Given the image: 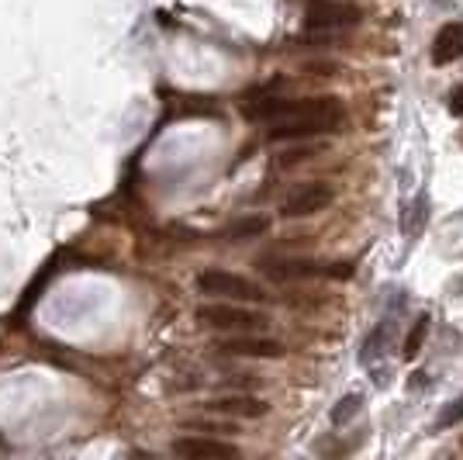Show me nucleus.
Returning a JSON list of instances; mask_svg holds the SVG:
<instances>
[{"label": "nucleus", "instance_id": "13", "mask_svg": "<svg viewBox=\"0 0 463 460\" xmlns=\"http://www.w3.org/2000/svg\"><path fill=\"white\" fill-rule=\"evenodd\" d=\"M425 329H429V315H422L415 326H411V332H408L405 340V360H415L419 357V350H422V340H425Z\"/></svg>", "mask_w": 463, "mask_h": 460}, {"label": "nucleus", "instance_id": "3", "mask_svg": "<svg viewBox=\"0 0 463 460\" xmlns=\"http://www.w3.org/2000/svg\"><path fill=\"white\" fill-rule=\"evenodd\" d=\"M197 291L208 294V298H222V302H267L270 298L256 281L242 277V273H229V270L197 273Z\"/></svg>", "mask_w": 463, "mask_h": 460}, {"label": "nucleus", "instance_id": "2", "mask_svg": "<svg viewBox=\"0 0 463 460\" xmlns=\"http://www.w3.org/2000/svg\"><path fill=\"white\" fill-rule=\"evenodd\" d=\"M197 322L212 329H222V332H263L270 326V319L256 308H246L239 302H212V305L197 308Z\"/></svg>", "mask_w": 463, "mask_h": 460}, {"label": "nucleus", "instance_id": "10", "mask_svg": "<svg viewBox=\"0 0 463 460\" xmlns=\"http://www.w3.org/2000/svg\"><path fill=\"white\" fill-rule=\"evenodd\" d=\"M457 59H463V21H449L432 39V62L446 66V62H457Z\"/></svg>", "mask_w": 463, "mask_h": 460}, {"label": "nucleus", "instance_id": "11", "mask_svg": "<svg viewBox=\"0 0 463 460\" xmlns=\"http://www.w3.org/2000/svg\"><path fill=\"white\" fill-rule=\"evenodd\" d=\"M267 232V218H242V222H235L229 232H225V239L229 243H246V239H256V235H263Z\"/></svg>", "mask_w": 463, "mask_h": 460}, {"label": "nucleus", "instance_id": "1", "mask_svg": "<svg viewBox=\"0 0 463 460\" xmlns=\"http://www.w3.org/2000/svg\"><path fill=\"white\" fill-rule=\"evenodd\" d=\"M346 111L339 97H301L294 111L270 121L273 142H290V139H315V135H332L343 129Z\"/></svg>", "mask_w": 463, "mask_h": 460}, {"label": "nucleus", "instance_id": "16", "mask_svg": "<svg viewBox=\"0 0 463 460\" xmlns=\"http://www.w3.org/2000/svg\"><path fill=\"white\" fill-rule=\"evenodd\" d=\"M446 104H449V111H453V115L463 118V83L457 87V91H449V101H446Z\"/></svg>", "mask_w": 463, "mask_h": 460}, {"label": "nucleus", "instance_id": "7", "mask_svg": "<svg viewBox=\"0 0 463 460\" xmlns=\"http://www.w3.org/2000/svg\"><path fill=\"white\" fill-rule=\"evenodd\" d=\"M332 201H335V191L318 180V184H305V187H298L294 194H288L284 205H280V215L284 218H308V215L326 211Z\"/></svg>", "mask_w": 463, "mask_h": 460}, {"label": "nucleus", "instance_id": "14", "mask_svg": "<svg viewBox=\"0 0 463 460\" xmlns=\"http://www.w3.org/2000/svg\"><path fill=\"white\" fill-rule=\"evenodd\" d=\"M425 211H429V205H425V197H415V205L408 208V218H405V232L408 235H415L419 232V225H422Z\"/></svg>", "mask_w": 463, "mask_h": 460}, {"label": "nucleus", "instance_id": "15", "mask_svg": "<svg viewBox=\"0 0 463 460\" xmlns=\"http://www.w3.org/2000/svg\"><path fill=\"white\" fill-rule=\"evenodd\" d=\"M457 422H463V395L439 412V429H449V426H457Z\"/></svg>", "mask_w": 463, "mask_h": 460}, {"label": "nucleus", "instance_id": "8", "mask_svg": "<svg viewBox=\"0 0 463 460\" xmlns=\"http://www.w3.org/2000/svg\"><path fill=\"white\" fill-rule=\"evenodd\" d=\"M174 454L187 460H222V457H239V450L225 440H212V436H180L174 440Z\"/></svg>", "mask_w": 463, "mask_h": 460}, {"label": "nucleus", "instance_id": "4", "mask_svg": "<svg viewBox=\"0 0 463 460\" xmlns=\"http://www.w3.org/2000/svg\"><path fill=\"white\" fill-rule=\"evenodd\" d=\"M305 18L315 32H343V28H356L364 11L349 0H308Z\"/></svg>", "mask_w": 463, "mask_h": 460}, {"label": "nucleus", "instance_id": "12", "mask_svg": "<svg viewBox=\"0 0 463 460\" xmlns=\"http://www.w3.org/2000/svg\"><path fill=\"white\" fill-rule=\"evenodd\" d=\"M360 408H364V398H360V395H346V398H339L335 408H332V422H335V426H346Z\"/></svg>", "mask_w": 463, "mask_h": 460}, {"label": "nucleus", "instance_id": "5", "mask_svg": "<svg viewBox=\"0 0 463 460\" xmlns=\"http://www.w3.org/2000/svg\"><path fill=\"white\" fill-rule=\"evenodd\" d=\"M263 273L273 281H311V277H349V264H315V260H263Z\"/></svg>", "mask_w": 463, "mask_h": 460}, {"label": "nucleus", "instance_id": "6", "mask_svg": "<svg viewBox=\"0 0 463 460\" xmlns=\"http://www.w3.org/2000/svg\"><path fill=\"white\" fill-rule=\"evenodd\" d=\"M214 350L225 353V357H260V360H280L284 357V343L267 340L260 332H232L225 340H218Z\"/></svg>", "mask_w": 463, "mask_h": 460}, {"label": "nucleus", "instance_id": "9", "mask_svg": "<svg viewBox=\"0 0 463 460\" xmlns=\"http://www.w3.org/2000/svg\"><path fill=\"white\" fill-rule=\"evenodd\" d=\"M204 408L214 412V416H232V419H260V416H267L270 405L260 402V398H246V395H229V398L204 402Z\"/></svg>", "mask_w": 463, "mask_h": 460}]
</instances>
